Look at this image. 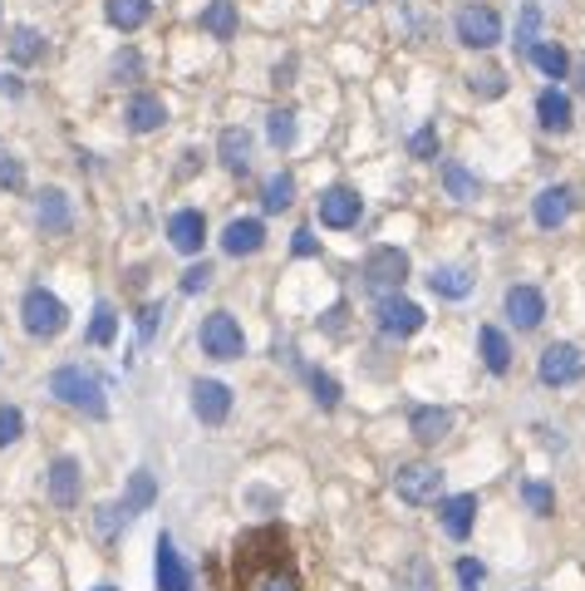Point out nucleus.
<instances>
[{
	"instance_id": "1",
	"label": "nucleus",
	"mask_w": 585,
	"mask_h": 591,
	"mask_svg": "<svg viewBox=\"0 0 585 591\" xmlns=\"http://www.w3.org/2000/svg\"><path fill=\"white\" fill-rule=\"evenodd\" d=\"M236 591H301L285 528H251L236 542Z\"/></svg>"
},
{
	"instance_id": "2",
	"label": "nucleus",
	"mask_w": 585,
	"mask_h": 591,
	"mask_svg": "<svg viewBox=\"0 0 585 591\" xmlns=\"http://www.w3.org/2000/svg\"><path fill=\"white\" fill-rule=\"evenodd\" d=\"M20 321H26V331L34 340H54L69 325V311H64V301L54 291H44V287H30L26 291V301H20Z\"/></svg>"
},
{
	"instance_id": "3",
	"label": "nucleus",
	"mask_w": 585,
	"mask_h": 591,
	"mask_svg": "<svg viewBox=\"0 0 585 591\" xmlns=\"http://www.w3.org/2000/svg\"><path fill=\"white\" fill-rule=\"evenodd\" d=\"M50 390L60 394V400H64L69 409H84L89 419H103V414H109V404H103V390H99V380H94V374H84L79 365H64V370H54Z\"/></svg>"
},
{
	"instance_id": "4",
	"label": "nucleus",
	"mask_w": 585,
	"mask_h": 591,
	"mask_svg": "<svg viewBox=\"0 0 585 591\" xmlns=\"http://www.w3.org/2000/svg\"><path fill=\"white\" fill-rule=\"evenodd\" d=\"M404 281H409V257L399 252V247H374L370 261H364V287L389 296L404 287Z\"/></svg>"
},
{
	"instance_id": "5",
	"label": "nucleus",
	"mask_w": 585,
	"mask_h": 591,
	"mask_svg": "<svg viewBox=\"0 0 585 591\" xmlns=\"http://www.w3.org/2000/svg\"><path fill=\"white\" fill-rule=\"evenodd\" d=\"M394 493L404 498V503H438V493H443V473L433 469V463H399V473H394Z\"/></svg>"
},
{
	"instance_id": "6",
	"label": "nucleus",
	"mask_w": 585,
	"mask_h": 591,
	"mask_svg": "<svg viewBox=\"0 0 585 591\" xmlns=\"http://www.w3.org/2000/svg\"><path fill=\"white\" fill-rule=\"evenodd\" d=\"M202 350L212 360H241V350H246V335H241V325L226 311H212L202 321Z\"/></svg>"
},
{
	"instance_id": "7",
	"label": "nucleus",
	"mask_w": 585,
	"mask_h": 591,
	"mask_svg": "<svg viewBox=\"0 0 585 591\" xmlns=\"http://www.w3.org/2000/svg\"><path fill=\"white\" fill-rule=\"evenodd\" d=\"M457 40L467 44V50H492V44L502 40V20H497V10H487V6H467V10H457Z\"/></svg>"
},
{
	"instance_id": "8",
	"label": "nucleus",
	"mask_w": 585,
	"mask_h": 591,
	"mask_svg": "<svg viewBox=\"0 0 585 591\" xmlns=\"http://www.w3.org/2000/svg\"><path fill=\"white\" fill-rule=\"evenodd\" d=\"M581 370H585V355L576 345H546L542 360H536V380L542 384H571L581 380Z\"/></svg>"
},
{
	"instance_id": "9",
	"label": "nucleus",
	"mask_w": 585,
	"mask_h": 591,
	"mask_svg": "<svg viewBox=\"0 0 585 591\" xmlns=\"http://www.w3.org/2000/svg\"><path fill=\"white\" fill-rule=\"evenodd\" d=\"M379 331L384 335H413L423 325V311L413 301H404V296H379Z\"/></svg>"
},
{
	"instance_id": "10",
	"label": "nucleus",
	"mask_w": 585,
	"mask_h": 591,
	"mask_svg": "<svg viewBox=\"0 0 585 591\" xmlns=\"http://www.w3.org/2000/svg\"><path fill=\"white\" fill-rule=\"evenodd\" d=\"M192 409H198L202 424H222L232 414V390L222 380H198L192 384Z\"/></svg>"
},
{
	"instance_id": "11",
	"label": "nucleus",
	"mask_w": 585,
	"mask_h": 591,
	"mask_svg": "<svg viewBox=\"0 0 585 591\" xmlns=\"http://www.w3.org/2000/svg\"><path fill=\"white\" fill-rule=\"evenodd\" d=\"M360 212H364L360 192H350V188L320 192V222H325V227H354V222H360Z\"/></svg>"
},
{
	"instance_id": "12",
	"label": "nucleus",
	"mask_w": 585,
	"mask_h": 591,
	"mask_svg": "<svg viewBox=\"0 0 585 591\" xmlns=\"http://www.w3.org/2000/svg\"><path fill=\"white\" fill-rule=\"evenodd\" d=\"M261 247H266V227H261L256 218L226 222V232H222V252L226 257H251V252H261Z\"/></svg>"
},
{
	"instance_id": "13",
	"label": "nucleus",
	"mask_w": 585,
	"mask_h": 591,
	"mask_svg": "<svg viewBox=\"0 0 585 591\" xmlns=\"http://www.w3.org/2000/svg\"><path fill=\"white\" fill-rule=\"evenodd\" d=\"M79 488H84V473H79L74 459H54L50 463V503L54 508H74Z\"/></svg>"
},
{
	"instance_id": "14",
	"label": "nucleus",
	"mask_w": 585,
	"mask_h": 591,
	"mask_svg": "<svg viewBox=\"0 0 585 591\" xmlns=\"http://www.w3.org/2000/svg\"><path fill=\"white\" fill-rule=\"evenodd\" d=\"M158 587H163V591H192V572H188V562L178 557V548H172L168 532L158 538Z\"/></svg>"
},
{
	"instance_id": "15",
	"label": "nucleus",
	"mask_w": 585,
	"mask_h": 591,
	"mask_svg": "<svg viewBox=\"0 0 585 591\" xmlns=\"http://www.w3.org/2000/svg\"><path fill=\"white\" fill-rule=\"evenodd\" d=\"M168 237H172V247H178V252H188V257L202 252V242H206V218H202V212H192V208L172 212Z\"/></svg>"
},
{
	"instance_id": "16",
	"label": "nucleus",
	"mask_w": 585,
	"mask_h": 591,
	"mask_svg": "<svg viewBox=\"0 0 585 591\" xmlns=\"http://www.w3.org/2000/svg\"><path fill=\"white\" fill-rule=\"evenodd\" d=\"M507 315L522 325V331H536V325H542V315H546L542 291H536V287H512L507 291Z\"/></svg>"
},
{
	"instance_id": "17",
	"label": "nucleus",
	"mask_w": 585,
	"mask_h": 591,
	"mask_svg": "<svg viewBox=\"0 0 585 591\" xmlns=\"http://www.w3.org/2000/svg\"><path fill=\"white\" fill-rule=\"evenodd\" d=\"M443 532L453 542H467V532H473V513H477V498L473 493H457V498H443Z\"/></svg>"
},
{
	"instance_id": "18",
	"label": "nucleus",
	"mask_w": 585,
	"mask_h": 591,
	"mask_svg": "<svg viewBox=\"0 0 585 591\" xmlns=\"http://www.w3.org/2000/svg\"><path fill=\"white\" fill-rule=\"evenodd\" d=\"M532 218H536V227H546V232H556V227L571 218V192H566V188H546V192H536V202H532Z\"/></svg>"
},
{
	"instance_id": "19",
	"label": "nucleus",
	"mask_w": 585,
	"mask_h": 591,
	"mask_svg": "<svg viewBox=\"0 0 585 591\" xmlns=\"http://www.w3.org/2000/svg\"><path fill=\"white\" fill-rule=\"evenodd\" d=\"M163 119H168V109H163V99H158V94H133L129 99V129L133 133L163 129Z\"/></svg>"
},
{
	"instance_id": "20",
	"label": "nucleus",
	"mask_w": 585,
	"mask_h": 591,
	"mask_svg": "<svg viewBox=\"0 0 585 591\" xmlns=\"http://www.w3.org/2000/svg\"><path fill=\"white\" fill-rule=\"evenodd\" d=\"M409 429H413V439L433 443V439H443L447 429H453V414H447V409H433V404H418L409 414Z\"/></svg>"
},
{
	"instance_id": "21",
	"label": "nucleus",
	"mask_w": 585,
	"mask_h": 591,
	"mask_svg": "<svg viewBox=\"0 0 585 591\" xmlns=\"http://www.w3.org/2000/svg\"><path fill=\"white\" fill-rule=\"evenodd\" d=\"M536 119H542V129H551V133H566L571 129V99L561 94V89H546V94L536 99Z\"/></svg>"
},
{
	"instance_id": "22",
	"label": "nucleus",
	"mask_w": 585,
	"mask_h": 591,
	"mask_svg": "<svg viewBox=\"0 0 585 591\" xmlns=\"http://www.w3.org/2000/svg\"><path fill=\"white\" fill-rule=\"evenodd\" d=\"M103 16H109L113 30H138L153 16V6H148V0H103Z\"/></svg>"
},
{
	"instance_id": "23",
	"label": "nucleus",
	"mask_w": 585,
	"mask_h": 591,
	"mask_svg": "<svg viewBox=\"0 0 585 591\" xmlns=\"http://www.w3.org/2000/svg\"><path fill=\"white\" fill-rule=\"evenodd\" d=\"M477 340H482V360H487V370H492V374H507V370H512V345H507V335H502L497 325H482Z\"/></svg>"
},
{
	"instance_id": "24",
	"label": "nucleus",
	"mask_w": 585,
	"mask_h": 591,
	"mask_svg": "<svg viewBox=\"0 0 585 591\" xmlns=\"http://www.w3.org/2000/svg\"><path fill=\"white\" fill-rule=\"evenodd\" d=\"M40 227H44V232H54V237L69 232V198H64L60 188H44L40 192Z\"/></svg>"
},
{
	"instance_id": "25",
	"label": "nucleus",
	"mask_w": 585,
	"mask_h": 591,
	"mask_svg": "<svg viewBox=\"0 0 585 591\" xmlns=\"http://www.w3.org/2000/svg\"><path fill=\"white\" fill-rule=\"evenodd\" d=\"M222 163L232 168V173H246L251 168V133L246 129H222Z\"/></svg>"
},
{
	"instance_id": "26",
	"label": "nucleus",
	"mask_w": 585,
	"mask_h": 591,
	"mask_svg": "<svg viewBox=\"0 0 585 591\" xmlns=\"http://www.w3.org/2000/svg\"><path fill=\"white\" fill-rule=\"evenodd\" d=\"M202 30L216 40H232L236 36V6L232 0H212V6L202 10Z\"/></svg>"
},
{
	"instance_id": "27",
	"label": "nucleus",
	"mask_w": 585,
	"mask_h": 591,
	"mask_svg": "<svg viewBox=\"0 0 585 591\" xmlns=\"http://www.w3.org/2000/svg\"><path fill=\"white\" fill-rule=\"evenodd\" d=\"M428 287H433V296H447V301H463L467 291H473V277H467L463 267H438L428 277Z\"/></svg>"
},
{
	"instance_id": "28",
	"label": "nucleus",
	"mask_w": 585,
	"mask_h": 591,
	"mask_svg": "<svg viewBox=\"0 0 585 591\" xmlns=\"http://www.w3.org/2000/svg\"><path fill=\"white\" fill-rule=\"evenodd\" d=\"M10 60L16 64H34V60H44V40H40V30H30V26H20V30H10Z\"/></svg>"
},
{
	"instance_id": "29",
	"label": "nucleus",
	"mask_w": 585,
	"mask_h": 591,
	"mask_svg": "<svg viewBox=\"0 0 585 591\" xmlns=\"http://www.w3.org/2000/svg\"><path fill=\"white\" fill-rule=\"evenodd\" d=\"M526 54H532V64H536V70H542L546 79H561V74L571 70V60H566V50H561V44H532Z\"/></svg>"
},
{
	"instance_id": "30",
	"label": "nucleus",
	"mask_w": 585,
	"mask_h": 591,
	"mask_svg": "<svg viewBox=\"0 0 585 591\" xmlns=\"http://www.w3.org/2000/svg\"><path fill=\"white\" fill-rule=\"evenodd\" d=\"M261 202H266V212H285L295 202V178L291 173L266 178V192H261Z\"/></svg>"
},
{
	"instance_id": "31",
	"label": "nucleus",
	"mask_w": 585,
	"mask_h": 591,
	"mask_svg": "<svg viewBox=\"0 0 585 591\" xmlns=\"http://www.w3.org/2000/svg\"><path fill=\"white\" fill-rule=\"evenodd\" d=\"M443 183H447V192H453L457 202H473L477 198V178L467 173V168H457V163H443Z\"/></svg>"
},
{
	"instance_id": "32",
	"label": "nucleus",
	"mask_w": 585,
	"mask_h": 591,
	"mask_svg": "<svg viewBox=\"0 0 585 591\" xmlns=\"http://www.w3.org/2000/svg\"><path fill=\"white\" fill-rule=\"evenodd\" d=\"M113 335H119V315H113V305H99L94 325H89V340H94V345H113Z\"/></svg>"
},
{
	"instance_id": "33",
	"label": "nucleus",
	"mask_w": 585,
	"mask_h": 591,
	"mask_svg": "<svg viewBox=\"0 0 585 591\" xmlns=\"http://www.w3.org/2000/svg\"><path fill=\"white\" fill-rule=\"evenodd\" d=\"M153 493H158V488H153V479H148V473H133V483H129V503H123V513H143V508L148 503H153Z\"/></svg>"
},
{
	"instance_id": "34",
	"label": "nucleus",
	"mask_w": 585,
	"mask_h": 591,
	"mask_svg": "<svg viewBox=\"0 0 585 591\" xmlns=\"http://www.w3.org/2000/svg\"><path fill=\"white\" fill-rule=\"evenodd\" d=\"M266 133H271V143H275V148H291V143H295V113H291V109H275Z\"/></svg>"
},
{
	"instance_id": "35",
	"label": "nucleus",
	"mask_w": 585,
	"mask_h": 591,
	"mask_svg": "<svg viewBox=\"0 0 585 591\" xmlns=\"http://www.w3.org/2000/svg\"><path fill=\"white\" fill-rule=\"evenodd\" d=\"M20 434H26V414H20L16 404H0V449H6V443H16Z\"/></svg>"
},
{
	"instance_id": "36",
	"label": "nucleus",
	"mask_w": 585,
	"mask_h": 591,
	"mask_svg": "<svg viewBox=\"0 0 585 591\" xmlns=\"http://www.w3.org/2000/svg\"><path fill=\"white\" fill-rule=\"evenodd\" d=\"M0 188H6V192H20V188H26V168H20V158L6 153V148H0Z\"/></svg>"
},
{
	"instance_id": "37",
	"label": "nucleus",
	"mask_w": 585,
	"mask_h": 591,
	"mask_svg": "<svg viewBox=\"0 0 585 591\" xmlns=\"http://www.w3.org/2000/svg\"><path fill=\"white\" fill-rule=\"evenodd\" d=\"M467 84H473V94H477V99H502L507 79H502V70H482V74L467 79Z\"/></svg>"
},
{
	"instance_id": "38",
	"label": "nucleus",
	"mask_w": 585,
	"mask_h": 591,
	"mask_svg": "<svg viewBox=\"0 0 585 591\" xmlns=\"http://www.w3.org/2000/svg\"><path fill=\"white\" fill-rule=\"evenodd\" d=\"M536 26H542V10L522 6V26H516V50H532L536 44Z\"/></svg>"
},
{
	"instance_id": "39",
	"label": "nucleus",
	"mask_w": 585,
	"mask_h": 591,
	"mask_svg": "<svg viewBox=\"0 0 585 591\" xmlns=\"http://www.w3.org/2000/svg\"><path fill=\"white\" fill-rule=\"evenodd\" d=\"M482 582H487V567L473 562V557H463V562H457V587H463V591H477Z\"/></svg>"
},
{
	"instance_id": "40",
	"label": "nucleus",
	"mask_w": 585,
	"mask_h": 591,
	"mask_svg": "<svg viewBox=\"0 0 585 591\" xmlns=\"http://www.w3.org/2000/svg\"><path fill=\"white\" fill-rule=\"evenodd\" d=\"M310 384H315V400L325 404V409H335V404H340V384L330 380V374H320V370H315V374H310Z\"/></svg>"
},
{
	"instance_id": "41",
	"label": "nucleus",
	"mask_w": 585,
	"mask_h": 591,
	"mask_svg": "<svg viewBox=\"0 0 585 591\" xmlns=\"http://www.w3.org/2000/svg\"><path fill=\"white\" fill-rule=\"evenodd\" d=\"M409 148H413V158H433V153H438V129H433V123H428V129H418L409 139Z\"/></svg>"
},
{
	"instance_id": "42",
	"label": "nucleus",
	"mask_w": 585,
	"mask_h": 591,
	"mask_svg": "<svg viewBox=\"0 0 585 591\" xmlns=\"http://www.w3.org/2000/svg\"><path fill=\"white\" fill-rule=\"evenodd\" d=\"M526 503H532V513L551 518V508H556V498H551V488H546V483H526Z\"/></svg>"
},
{
	"instance_id": "43",
	"label": "nucleus",
	"mask_w": 585,
	"mask_h": 591,
	"mask_svg": "<svg viewBox=\"0 0 585 591\" xmlns=\"http://www.w3.org/2000/svg\"><path fill=\"white\" fill-rule=\"evenodd\" d=\"M206 281H212V267H206V261H202V267H188V271H182V291H188V296H198Z\"/></svg>"
},
{
	"instance_id": "44",
	"label": "nucleus",
	"mask_w": 585,
	"mask_h": 591,
	"mask_svg": "<svg viewBox=\"0 0 585 591\" xmlns=\"http://www.w3.org/2000/svg\"><path fill=\"white\" fill-rule=\"evenodd\" d=\"M119 522H129L123 508H99V532H103V538H113V532H119Z\"/></svg>"
},
{
	"instance_id": "45",
	"label": "nucleus",
	"mask_w": 585,
	"mask_h": 591,
	"mask_svg": "<svg viewBox=\"0 0 585 591\" xmlns=\"http://www.w3.org/2000/svg\"><path fill=\"white\" fill-rule=\"evenodd\" d=\"M158 321H163V305H143V315H138V335H143V340H153Z\"/></svg>"
},
{
	"instance_id": "46",
	"label": "nucleus",
	"mask_w": 585,
	"mask_h": 591,
	"mask_svg": "<svg viewBox=\"0 0 585 591\" xmlns=\"http://www.w3.org/2000/svg\"><path fill=\"white\" fill-rule=\"evenodd\" d=\"M291 247H295V257H315V232H310V227H301Z\"/></svg>"
},
{
	"instance_id": "47",
	"label": "nucleus",
	"mask_w": 585,
	"mask_h": 591,
	"mask_svg": "<svg viewBox=\"0 0 585 591\" xmlns=\"http://www.w3.org/2000/svg\"><path fill=\"white\" fill-rule=\"evenodd\" d=\"M113 74H138V54H119V60H113Z\"/></svg>"
},
{
	"instance_id": "48",
	"label": "nucleus",
	"mask_w": 585,
	"mask_h": 591,
	"mask_svg": "<svg viewBox=\"0 0 585 591\" xmlns=\"http://www.w3.org/2000/svg\"><path fill=\"white\" fill-rule=\"evenodd\" d=\"M576 79H581V94H585V64H581V70H576Z\"/></svg>"
},
{
	"instance_id": "49",
	"label": "nucleus",
	"mask_w": 585,
	"mask_h": 591,
	"mask_svg": "<svg viewBox=\"0 0 585 591\" xmlns=\"http://www.w3.org/2000/svg\"><path fill=\"white\" fill-rule=\"evenodd\" d=\"M99 591H113V587H99Z\"/></svg>"
},
{
	"instance_id": "50",
	"label": "nucleus",
	"mask_w": 585,
	"mask_h": 591,
	"mask_svg": "<svg viewBox=\"0 0 585 591\" xmlns=\"http://www.w3.org/2000/svg\"><path fill=\"white\" fill-rule=\"evenodd\" d=\"M360 6H370V0H360Z\"/></svg>"
}]
</instances>
